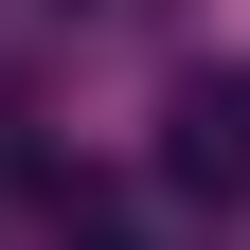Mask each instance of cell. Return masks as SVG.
<instances>
[{
  "mask_svg": "<svg viewBox=\"0 0 250 250\" xmlns=\"http://www.w3.org/2000/svg\"><path fill=\"white\" fill-rule=\"evenodd\" d=\"M161 179L179 197H250V72H179L161 89Z\"/></svg>",
  "mask_w": 250,
  "mask_h": 250,
  "instance_id": "1",
  "label": "cell"
}]
</instances>
